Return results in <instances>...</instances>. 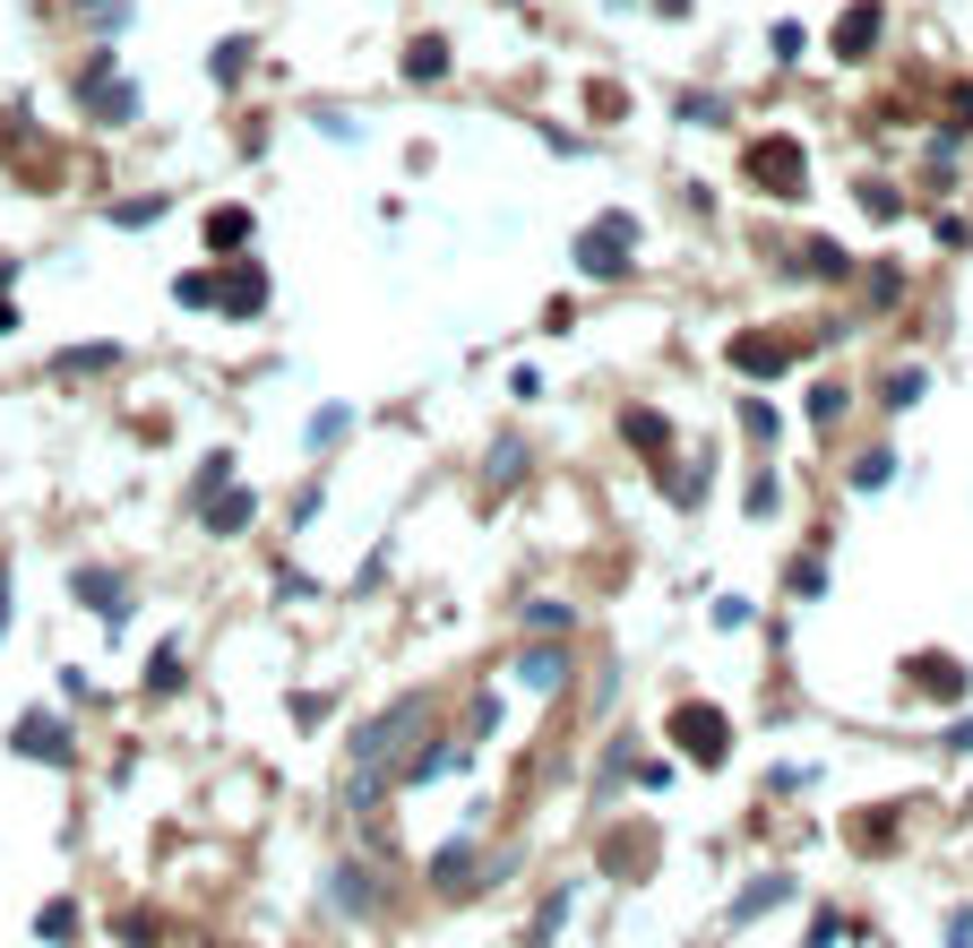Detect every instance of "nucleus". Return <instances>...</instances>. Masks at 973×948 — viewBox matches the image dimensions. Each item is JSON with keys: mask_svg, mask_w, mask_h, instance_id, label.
Wrapping results in <instances>:
<instances>
[{"mask_svg": "<svg viewBox=\"0 0 973 948\" xmlns=\"http://www.w3.org/2000/svg\"><path fill=\"white\" fill-rule=\"evenodd\" d=\"M35 931H43V940H69V931H78V906H69V897H61V906H43Z\"/></svg>", "mask_w": 973, "mask_h": 948, "instance_id": "2f4dec72", "label": "nucleus"}, {"mask_svg": "<svg viewBox=\"0 0 973 948\" xmlns=\"http://www.w3.org/2000/svg\"><path fill=\"white\" fill-rule=\"evenodd\" d=\"M9 285H18V267L0 260V336H9V328H18V302H9Z\"/></svg>", "mask_w": 973, "mask_h": 948, "instance_id": "c9c22d12", "label": "nucleus"}, {"mask_svg": "<svg viewBox=\"0 0 973 948\" xmlns=\"http://www.w3.org/2000/svg\"><path fill=\"white\" fill-rule=\"evenodd\" d=\"M422 733H431V698H422V690H405L389 716H371L354 733V759H345V802H354V811H371V802L389 793V776L414 759Z\"/></svg>", "mask_w": 973, "mask_h": 948, "instance_id": "f257e3e1", "label": "nucleus"}, {"mask_svg": "<svg viewBox=\"0 0 973 948\" xmlns=\"http://www.w3.org/2000/svg\"><path fill=\"white\" fill-rule=\"evenodd\" d=\"M0 629H9V569H0Z\"/></svg>", "mask_w": 973, "mask_h": 948, "instance_id": "4c0bfd02", "label": "nucleus"}, {"mask_svg": "<svg viewBox=\"0 0 973 948\" xmlns=\"http://www.w3.org/2000/svg\"><path fill=\"white\" fill-rule=\"evenodd\" d=\"M69 9H78V27H96V35L130 27V0H69Z\"/></svg>", "mask_w": 973, "mask_h": 948, "instance_id": "412c9836", "label": "nucleus"}, {"mask_svg": "<svg viewBox=\"0 0 973 948\" xmlns=\"http://www.w3.org/2000/svg\"><path fill=\"white\" fill-rule=\"evenodd\" d=\"M784 897H793V880H784V871H767V880H749V888H741V906H733V922H758L767 906H784Z\"/></svg>", "mask_w": 973, "mask_h": 948, "instance_id": "aec40b11", "label": "nucleus"}, {"mask_svg": "<svg viewBox=\"0 0 973 948\" xmlns=\"http://www.w3.org/2000/svg\"><path fill=\"white\" fill-rule=\"evenodd\" d=\"M9 751H18V759H52V768H61V759H78V742H69L61 716H27L18 733H9Z\"/></svg>", "mask_w": 973, "mask_h": 948, "instance_id": "9d476101", "label": "nucleus"}, {"mask_svg": "<svg viewBox=\"0 0 973 948\" xmlns=\"http://www.w3.org/2000/svg\"><path fill=\"white\" fill-rule=\"evenodd\" d=\"M345 431H354V405H320V414H311V431H302V449H311V458H327Z\"/></svg>", "mask_w": 973, "mask_h": 948, "instance_id": "a211bd4d", "label": "nucleus"}, {"mask_svg": "<svg viewBox=\"0 0 973 948\" xmlns=\"http://www.w3.org/2000/svg\"><path fill=\"white\" fill-rule=\"evenodd\" d=\"M207 251H216V260H242V251H250V207H216V216H207Z\"/></svg>", "mask_w": 973, "mask_h": 948, "instance_id": "dca6fc26", "label": "nucleus"}, {"mask_svg": "<svg viewBox=\"0 0 973 948\" xmlns=\"http://www.w3.org/2000/svg\"><path fill=\"white\" fill-rule=\"evenodd\" d=\"M922 389H931L922 371H887V389H878V397H887V405H913V397H922Z\"/></svg>", "mask_w": 973, "mask_h": 948, "instance_id": "7c9ffc66", "label": "nucleus"}, {"mask_svg": "<svg viewBox=\"0 0 973 948\" xmlns=\"http://www.w3.org/2000/svg\"><path fill=\"white\" fill-rule=\"evenodd\" d=\"M887 475H896V458H887V449H862V458H853V491L887 483Z\"/></svg>", "mask_w": 973, "mask_h": 948, "instance_id": "a878e982", "label": "nucleus"}, {"mask_svg": "<svg viewBox=\"0 0 973 948\" xmlns=\"http://www.w3.org/2000/svg\"><path fill=\"white\" fill-rule=\"evenodd\" d=\"M147 690H181V655H156V664H147Z\"/></svg>", "mask_w": 973, "mask_h": 948, "instance_id": "72a5a7b5", "label": "nucleus"}, {"mask_svg": "<svg viewBox=\"0 0 973 948\" xmlns=\"http://www.w3.org/2000/svg\"><path fill=\"white\" fill-rule=\"evenodd\" d=\"M681 121H707V130H715V121H733V104H724V96H681Z\"/></svg>", "mask_w": 973, "mask_h": 948, "instance_id": "c85d7f7f", "label": "nucleus"}, {"mask_svg": "<svg viewBox=\"0 0 973 948\" xmlns=\"http://www.w3.org/2000/svg\"><path fill=\"white\" fill-rule=\"evenodd\" d=\"M518 682L560 698V690H569V647H525V655H518Z\"/></svg>", "mask_w": 973, "mask_h": 948, "instance_id": "4468645a", "label": "nucleus"}, {"mask_svg": "<svg viewBox=\"0 0 973 948\" xmlns=\"http://www.w3.org/2000/svg\"><path fill=\"white\" fill-rule=\"evenodd\" d=\"M741 431L758 440V449H776V440H784V414L767 405V397H749V405H741Z\"/></svg>", "mask_w": 973, "mask_h": 948, "instance_id": "4be33fe9", "label": "nucleus"}, {"mask_svg": "<svg viewBox=\"0 0 973 948\" xmlns=\"http://www.w3.org/2000/svg\"><path fill=\"white\" fill-rule=\"evenodd\" d=\"M844 405H853V397H844L836 380H818V389H810V423H827V431H836V423H844Z\"/></svg>", "mask_w": 973, "mask_h": 948, "instance_id": "393cba45", "label": "nucleus"}, {"mask_svg": "<svg viewBox=\"0 0 973 948\" xmlns=\"http://www.w3.org/2000/svg\"><path fill=\"white\" fill-rule=\"evenodd\" d=\"M629 260H638V216H594V225L578 233V267L586 276H629Z\"/></svg>", "mask_w": 973, "mask_h": 948, "instance_id": "f03ea898", "label": "nucleus"}, {"mask_svg": "<svg viewBox=\"0 0 973 948\" xmlns=\"http://www.w3.org/2000/svg\"><path fill=\"white\" fill-rule=\"evenodd\" d=\"M793 354H802V336H733V371H749V380H776Z\"/></svg>", "mask_w": 973, "mask_h": 948, "instance_id": "9b49d317", "label": "nucleus"}, {"mask_svg": "<svg viewBox=\"0 0 973 948\" xmlns=\"http://www.w3.org/2000/svg\"><path fill=\"white\" fill-rule=\"evenodd\" d=\"M483 871H491V862H483V846H474V837H456V846L431 853V888H440V897H465Z\"/></svg>", "mask_w": 973, "mask_h": 948, "instance_id": "6e6552de", "label": "nucleus"}, {"mask_svg": "<svg viewBox=\"0 0 973 948\" xmlns=\"http://www.w3.org/2000/svg\"><path fill=\"white\" fill-rule=\"evenodd\" d=\"M620 440H629V449H638V458H647L655 475L672 466V423H664L655 405H629V414H620Z\"/></svg>", "mask_w": 973, "mask_h": 948, "instance_id": "1a4fd4ad", "label": "nucleus"}, {"mask_svg": "<svg viewBox=\"0 0 973 948\" xmlns=\"http://www.w3.org/2000/svg\"><path fill=\"white\" fill-rule=\"evenodd\" d=\"M672 742H681V759H698V768H724V759H733V724H724V707H707V698H681V707H672Z\"/></svg>", "mask_w": 973, "mask_h": 948, "instance_id": "7ed1b4c3", "label": "nucleus"}, {"mask_svg": "<svg viewBox=\"0 0 973 948\" xmlns=\"http://www.w3.org/2000/svg\"><path fill=\"white\" fill-rule=\"evenodd\" d=\"M225 483H233V449H216V458L198 466V491H190V500H207V491H225Z\"/></svg>", "mask_w": 973, "mask_h": 948, "instance_id": "cd10ccee", "label": "nucleus"}, {"mask_svg": "<svg viewBox=\"0 0 973 948\" xmlns=\"http://www.w3.org/2000/svg\"><path fill=\"white\" fill-rule=\"evenodd\" d=\"M525 622H534V629H569V622H578V613H569L560 595H534V604H525Z\"/></svg>", "mask_w": 973, "mask_h": 948, "instance_id": "bb28decb", "label": "nucleus"}, {"mask_svg": "<svg viewBox=\"0 0 973 948\" xmlns=\"http://www.w3.org/2000/svg\"><path fill=\"white\" fill-rule=\"evenodd\" d=\"M405 78H414V87L449 78V43H440V35H414V43H405Z\"/></svg>", "mask_w": 973, "mask_h": 948, "instance_id": "f3484780", "label": "nucleus"}, {"mask_svg": "<svg viewBox=\"0 0 973 948\" xmlns=\"http://www.w3.org/2000/svg\"><path fill=\"white\" fill-rule=\"evenodd\" d=\"M818 587H827V569H818V560L802 553V560H793V595H818Z\"/></svg>", "mask_w": 973, "mask_h": 948, "instance_id": "473e14b6", "label": "nucleus"}, {"mask_svg": "<svg viewBox=\"0 0 973 948\" xmlns=\"http://www.w3.org/2000/svg\"><path fill=\"white\" fill-rule=\"evenodd\" d=\"M871 43H878V0H853L836 18V61H862Z\"/></svg>", "mask_w": 973, "mask_h": 948, "instance_id": "ddd939ff", "label": "nucleus"}, {"mask_svg": "<svg viewBox=\"0 0 973 948\" xmlns=\"http://www.w3.org/2000/svg\"><path fill=\"white\" fill-rule=\"evenodd\" d=\"M78 104H87V121H104V130L138 121V87H130V78H112V61H104V52L78 69Z\"/></svg>", "mask_w": 973, "mask_h": 948, "instance_id": "20e7f679", "label": "nucleus"}, {"mask_svg": "<svg viewBox=\"0 0 973 948\" xmlns=\"http://www.w3.org/2000/svg\"><path fill=\"white\" fill-rule=\"evenodd\" d=\"M681 9H689V0H655V18H681Z\"/></svg>", "mask_w": 973, "mask_h": 948, "instance_id": "e433bc0d", "label": "nucleus"}, {"mask_svg": "<svg viewBox=\"0 0 973 948\" xmlns=\"http://www.w3.org/2000/svg\"><path fill=\"white\" fill-rule=\"evenodd\" d=\"M207 311H225V320H259V311H267V267L259 260H233L225 276H207Z\"/></svg>", "mask_w": 973, "mask_h": 948, "instance_id": "39448f33", "label": "nucleus"}, {"mask_svg": "<svg viewBox=\"0 0 973 948\" xmlns=\"http://www.w3.org/2000/svg\"><path fill=\"white\" fill-rule=\"evenodd\" d=\"M259 518V500H250V491H207V500H198V526H207V535H242V526Z\"/></svg>", "mask_w": 973, "mask_h": 948, "instance_id": "f8f14e48", "label": "nucleus"}, {"mask_svg": "<svg viewBox=\"0 0 973 948\" xmlns=\"http://www.w3.org/2000/svg\"><path fill=\"white\" fill-rule=\"evenodd\" d=\"M156 216H164V198H156V190H147V198H121V207H112V225H156Z\"/></svg>", "mask_w": 973, "mask_h": 948, "instance_id": "c756f323", "label": "nucleus"}, {"mask_svg": "<svg viewBox=\"0 0 973 948\" xmlns=\"http://www.w3.org/2000/svg\"><path fill=\"white\" fill-rule=\"evenodd\" d=\"M749 182H758V190H776V198H802V182H810V173H802V147H793V138H758V147H749Z\"/></svg>", "mask_w": 973, "mask_h": 948, "instance_id": "423d86ee", "label": "nucleus"}, {"mask_svg": "<svg viewBox=\"0 0 973 948\" xmlns=\"http://www.w3.org/2000/svg\"><path fill=\"white\" fill-rule=\"evenodd\" d=\"M518 475H525V440H500V458L483 466V483H491V491H509Z\"/></svg>", "mask_w": 973, "mask_h": 948, "instance_id": "5701e85b", "label": "nucleus"}, {"mask_svg": "<svg viewBox=\"0 0 973 948\" xmlns=\"http://www.w3.org/2000/svg\"><path fill=\"white\" fill-rule=\"evenodd\" d=\"M207 69H216V78H242V69H250V43H225V52H216Z\"/></svg>", "mask_w": 973, "mask_h": 948, "instance_id": "f704fd0d", "label": "nucleus"}, {"mask_svg": "<svg viewBox=\"0 0 973 948\" xmlns=\"http://www.w3.org/2000/svg\"><path fill=\"white\" fill-rule=\"evenodd\" d=\"M69 595H87L104 622H121V613H130V587H121L112 569H78V578H69Z\"/></svg>", "mask_w": 973, "mask_h": 948, "instance_id": "2eb2a0df", "label": "nucleus"}, {"mask_svg": "<svg viewBox=\"0 0 973 948\" xmlns=\"http://www.w3.org/2000/svg\"><path fill=\"white\" fill-rule=\"evenodd\" d=\"M784 509V483H776V466H758L749 475V518H776Z\"/></svg>", "mask_w": 973, "mask_h": 948, "instance_id": "b1692460", "label": "nucleus"}, {"mask_svg": "<svg viewBox=\"0 0 973 948\" xmlns=\"http://www.w3.org/2000/svg\"><path fill=\"white\" fill-rule=\"evenodd\" d=\"M327 906H336V915H380L389 888H380L371 862H336V871H327Z\"/></svg>", "mask_w": 973, "mask_h": 948, "instance_id": "0eeeda50", "label": "nucleus"}, {"mask_svg": "<svg viewBox=\"0 0 973 948\" xmlns=\"http://www.w3.org/2000/svg\"><path fill=\"white\" fill-rule=\"evenodd\" d=\"M112 362H121V345H69V354L52 362V371H61V380H104Z\"/></svg>", "mask_w": 973, "mask_h": 948, "instance_id": "6ab92c4d", "label": "nucleus"}]
</instances>
